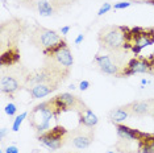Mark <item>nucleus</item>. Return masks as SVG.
Instances as JSON below:
<instances>
[{
	"label": "nucleus",
	"instance_id": "1",
	"mask_svg": "<svg viewBox=\"0 0 154 153\" xmlns=\"http://www.w3.org/2000/svg\"><path fill=\"white\" fill-rule=\"evenodd\" d=\"M42 53L45 55L44 64H49V65H53V66L62 67V69H69V70L74 65L72 54L67 46V42H66L63 38L58 44L42 50Z\"/></svg>",
	"mask_w": 154,
	"mask_h": 153
},
{
	"label": "nucleus",
	"instance_id": "13",
	"mask_svg": "<svg viewBox=\"0 0 154 153\" xmlns=\"http://www.w3.org/2000/svg\"><path fill=\"white\" fill-rule=\"evenodd\" d=\"M57 83H38V85H34L32 87H28L26 90L29 91L30 96L33 99H41L48 96L49 94L54 92L55 90H58Z\"/></svg>",
	"mask_w": 154,
	"mask_h": 153
},
{
	"label": "nucleus",
	"instance_id": "30",
	"mask_svg": "<svg viewBox=\"0 0 154 153\" xmlns=\"http://www.w3.org/2000/svg\"><path fill=\"white\" fill-rule=\"evenodd\" d=\"M148 4H152V5H154V0H149V2H148Z\"/></svg>",
	"mask_w": 154,
	"mask_h": 153
},
{
	"label": "nucleus",
	"instance_id": "24",
	"mask_svg": "<svg viewBox=\"0 0 154 153\" xmlns=\"http://www.w3.org/2000/svg\"><path fill=\"white\" fill-rule=\"evenodd\" d=\"M5 153H19V148H17L16 145H11V147L7 148Z\"/></svg>",
	"mask_w": 154,
	"mask_h": 153
},
{
	"label": "nucleus",
	"instance_id": "4",
	"mask_svg": "<svg viewBox=\"0 0 154 153\" xmlns=\"http://www.w3.org/2000/svg\"><path fill=\"white\" fill-rule=\"evenodd\" d=\"M49 104H50L55 117L59 116L62 112H66V111H75L78 114L88 108L86 106V103L79 96L72 95L70 92H63V94H59V95L54 96L53 99L49 100Z\"/></svg>",
	"mask_w": 154,
	"mask_h": 153
},
{
	"label": "nucleus",
	"instance_id": "8",
	"mask_svg": "<svg viewBox=\"0 0 154 153\" xmlns=\"http://www.w3.org/2000/svg\"><path fill=\"white\" fill-rule=\"evenodd\" d=\"M69 131L63 126H55L50 128L49 131L44 132L38 136V141L48 147L51 151H57L66 145V136H67Z\"/></svg>",
	"mask_w": 154,
	"mask_h": 153
},
{
	"label": "nucleus",
	"instance_id": "22",
	"mask_svg": "<svg viewBox=\"0 0 154 153\" xmlns=\"http://www.w3.org/2000/svg\"><path fill=\"white\" fill-rule=\"evenodd\" d=\"M128 7H131V3L120 2V3H116V4L113 5V9H125V8H128Z\"/></svg>",
	"mask_w": 154,
	"mask_h": 153
},
{
	"label": "nucleus",
	"instance_id": "15",
	"mask_svg": "<svg viewBox=\"0 0 154 153\" xmlns=\"http://www.w3.org/2000/svg\"><path fill=\"white\" fill-rule=\"evenodd\" d=\"M137 144H138L140 153H154V133H145V132H142Z\"/></svg>",
	"mask_w": 154,
	"mask_h": 153
},
{
	"label": "nucleus",
	"instance_id": "7",
	"mask_svg": "<svg viewBox=\"0 0 154 153\" xmlns=\"http://www.w3.org/2000/svg\"><path fill=\"white\" fill-rule=\"evenodd\" d=\"M94 137H95L94 128H88L79 124L78 128H75L74 131L67 133V136H66V145L74 147L76 149H86L94 141Z\"/></svg>",
	"mask_w": 154,
	"mask_h": 153
},
{
	"label": "nucleus",
	"instance_id": "31",
	"mask_svg": "<svg viewBox=\"0 0 154 153\" xmlns=\"http://www.w3.org/2000/svg\"><path fill=\"white\" fill-rule=\"evenodd\" d=\"M108 153H115V152H108Z\"/></svg>",
	"mask_w": 154,
	"mask_h": 153
},
{
	"label": "nucleus",
	"instance_id": "9",
	"mask_svg": "<svg viewBox=\"0 0 154 153\" xmlns=\"http://www.w3.org/2000/svg\"><path fill=\"white\" fill-rule=\"evenodd\" d=\"M138 73H146V74H152V69H150V62L145 57H133L132 60L128 61V64L121 69L119 76H132Z\"/></svg>",
	"mask_w": 154,
	"mask_h": 153
},
{
	"label": "nucleus",
	"instance_id": "20",
	"mask_svg": "<svg viewBox=\"0 0 154 153\" xmlns=\"http://www.w3.org/2000/svg\"><path fill=\"white\" fill-rule=\"evenodd\" d=\"M16 111H17L16 104L9 103V104H7V106H5V114L9 115V116H13V115L16 114Z\"/></svg>",
	"mask_w": 154,
	"mask_h": 153
},
{
	"label": "nucleus",
	"instance_id": "18",
	"mask_svg": "<svg viewBox=\"0 0 154 153\" xmlns=\"http://www.w3.org/2000/svg\"><path fill=\"white\" fill-rule=\"evenodd\" d=\"M36 8H37V11L40 12V15L45 16V17L51 16L55 12V7L51 4V3H49L48 0H40V2H37Z\"/></svg>",
	"mask_w": 154,
	"mask_h": 153
},
{
	"label": "nucleus",
	"instance_id": "25",
	"mask_svg": "<svg viewBox=\"0 0 154 153\" xmlns=\"http://www.w3.org/2000/svg\"><path fill=\"white\" fill-rule=\"evenodd\" d=\"M148 60L150 62V69H152V74L154 75V53L150 54V57H148Z\"/></svg>",
	"mask_w": 154,
	"mask_h": 153
},
{
	"label": "nucleus",
	"instance_id": "27",
	"mask_svg": "<svg viewBox=\"0 0 154 153\" xmlns=\"http://www.w3.org/2000/svg\"><path fill=\"white\" fill-rule=\"evenodd\" d=\"M83 40H85V34H79V36L75 38V44H76V45H79Z\"/></svg>",
	"mask_w": 154,
	"mask_h": 153
},
{
	"label": "nucleus",
	"instance_id": "29",
	"mask_svg": "<svg viewBox=\"0 0 154 153\" xmlns=\"http://www.w3.org/2000/svg\"><path fill=\"white\" fill-rule=\"evenodd\" d=\"M141 83H142V85H146V83H148V81H146V79H142Z\"/></svg>",
	"mask_w": 154,
	"mask_h": 153
},
{
	"label": "nucleus",
	"instance_id": "3",
	"mask_svg": "<svg viewBox=\"0 0 154 153\" xmlns=\"http://www.w3.org/2000/svg\"><path fill=\"white\" fill-rule=\"evenodd\" d=\"M29 75V71L21 66L9 67L8 73L3 70L2 79H0V89L2 92L13 95L16 91H19L21 87H25V83Z\"/></svg>",
	"mask_w": 154,
	"mask_h": 153
},
{
	"label": "nucleus",
	"instance_id": "5",
	"mask_svg": "<svg viewBox=\"0 0 154 153\" xmlns=\"http://www.w3.org/2000/svg\"><path fill=\"white\" fill-rule=\"evenodd\" d=\"M53 117H55V115L53 112V110H51L50 104H49V100H46V102H42L41 104H37L30 111L28 121H29L30 127L37 133L41 135L50 130V120Z\"/></svg>",
	"mask_w": 154,
	"mask_h": 153
},
{
	"label": "nucleus",
	"instance_id": "17",
	"mask_svg": "<svg viewBox=\"0 0 154 153\" xmlns=\"http://www.w3.org/2000/svg\"><path fill=\"white\" fill-rule=\"evenodd\" d=\"M132 115L131 112L125 108L124 106L122 107H117V108H115V110H112L109 114H108V119H109L112 123H115V124H120L121 121H125L127 119H129Z\"/></svg>",
	"mask_w": 154,
	"mask_h": 153
},
{
	"label": "nucleus",
	"instance_id": "6",
	"mask_svg": "<svg viewBox=\"0 0 154 153\" xmlns=\"http://www.w3.org/2000/svg\"><path fill=\"white\" fill-rule=\"evenodd\" d=\"M62 40V37L51 29H46L44 27H36L33 29V32L30 33L29 41L33 46H36L37 49L45 50L48 48L53 46V45L58 44Z\"/></svg>",
	"mask_w": 154,
	"mask_h": 153
},
{
	"label": "nucleus",
	"instance_id": "11",
	"mask_svg": "<svg viewBox=\"0 0 154 153\" xmlns=\"http://www.w3.org/2000/svg\"><path fill=\"white\" fill-rule=\"evenodd\" d=\"M95 62H96V65L99 66L100 71L104 73V74H108V75L119 76V74H120V71L122 69L116 62H113V60H112L109 55H97L95 58Z\"/></svg>",
	"mask_w": 154,
	"mask_h": 153
},
{
	"label": "nucleus",
	"instance_id": "28",
	"mask_svg": "<svg viewBox=\"0 0 154 153\" xmlns=\"http://www.w3.org/2000/svg\"><path fill=\"white\" fill-rule=\"evenodd\" d=\"M5 133H7V128H2V130H0V137H2V139H4Z\"/></svg>",
	"mask_w": 154,
	"mask_h": 153
},
{
	"label": "nucleus",
	"instance_id": "2",
	"mask_svg": "<svg viewBox=\"0 0 154 153\" xmlns=\"http://www.w3.org/2000/svg\"><path fill=\"white\" fill-rule=\"evenodd\" d=\"M97 42L101 49H106L112 53H119L124 50V32L121 27L107 25L101 28L97 33ZM127 53V52H125Z\"/></svg>",
	"mask_w": 154,
	"mask_h": 153
},
{
	"label": "nucleus",
	"instance_id": "12",
	"mask_svg": "<svg viewBox=\"0 0 154 153\" xmlns=\"http://www.w3.org/2000/svg\"><path fill=\"white\" fill-rule=\"evenodd\" d=\"M20 58V49L17 45L11 48H7L5 50H3L2 55H0V65L3 67H11V66H15L19 64Z\"/></svg>",
	"mask_w": 154,
	"mask_h": 153
},
{
	"label": "nucleus",
	"instance_id": "21",
	"mask_svg": "<svg viewBox=\"0 0 154 153\" xmlns=\"http://www.w3.org/2000/svg\"><path fill=\"white\" fill-rule=\"evenodd\" d=\"M109 9H112V5L109 4V3H104V4L100 7L99 12H97V16H103L104 13H107Z\"/></svg>",
	"mask_w": 154,
	"mask_h": 153
},
{
	"label": "nucleus",
	"instance_id": "19",
	"mask_svg": "<svg viewBox=\"0 0 154 153\" xmlns=\"http://www.w3.org/2000/svg\"><path fill=\"white\" fill-rule=\"evenodd\" d=\"M28 116V112H23V114H20L19 116H16V119H15V121H13V126H12V131H15V132H17L20 130V126L23 124V121H24V119Z\"/></svg>",
	"mask_w": 154,
	"mask_h": 153
},
{
	"label": "nucleus",
	"instance_id": "14",
	"mask_svg": "<svg viewBox=\"0 0 154 153\" xmlns=\"http://www.w3.org/2000/svg\"><path fill=\"white\" fill-rule=\"evenodd\" d=\"M116 132L117 136L120 139V141H138V139L141 137L142 132L138 130H133L127 126H122V124H116Z\"/></svg>",
	"mask_w": 154,
	"mask_h": 153
},
{
	"label": "nucleus",
	"instance_id": "10",
	"mask_svg": "<svg viewBox=\"0 0 154 153\" xmlns=\"http://www.w3.org/2000/svg\"><path fill=\"white\" fill-rule=\"evenodd\" d=\"M132 116H150L154 115V99L134 100L124 106Z\"/></svg>",
	"mask_w": 154,
	"mask_h": 153
},
{
	"label": "nucleus",
	"instance_id": "16",
	"mask_svg": "<svg viewBox=\"0 0 154 153\" xmlns=\"http://www.w3.org/2000/svg\"><path fill=\"white\" fill-rule=\"evenodd\" d=\"M78 117H79L80 126H85L88 128H94L97 124V121H99L97 116L90 108H87L86 111H82V112H78Z\"/></svg>",
	"mask_w": 154,
	"mask_h": 153
},
{
	"label": "nucleus",
	"instance_id": "26",
	"mask_svg": "<svg viewBox=\"0 0 154 153\" xmlns=\"http://www.w3.org/2000/svg\"><path fill=\"white\" fill-rule=\"evenodd\" d=\"M70 29H71V27H69V25L62 27V28H61V33H62V34H67V33L70 32Z\"/></svg>",
	"mask_w": 154,
	"mask_h": 153
},
{
	"label": "nucleus",
	"instance_id": "23",
	"mask_svg": "<svg viewBox=\"0 0 154 153\" xmlns=\"http://www.w3.org/2000/svg\"><path fill=\"white\" fill-rule=\"evenodd\" d=\"M90 87V82L88 81H82L80 82V85H79V89L82 90V91H86L87 89Z\"/></svg>",
	"mask_w": 154,
	"mask_h": 153
}]
</instances>
